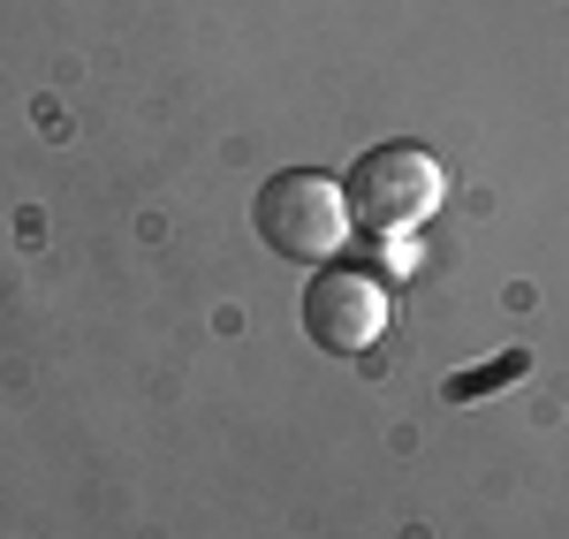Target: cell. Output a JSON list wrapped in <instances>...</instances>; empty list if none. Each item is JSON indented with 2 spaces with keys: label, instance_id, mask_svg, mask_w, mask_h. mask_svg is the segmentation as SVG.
<instances>
[{
  "label": "cell",
  "instance_id": "277c9868",
  "mask_svg": "<svg viewBox=\"0 0 569 539\" xmlns=\"http://www.w3.org/2000/svg\"><path fill=\"white\" fill-rule=\"evenodd\" d=\"M525 350H509V358H493L486 365V372H456V380H448V388H440V396H448V403H479L486 388H501V380H517V372H525Z\"/></svg>",
  "mask_w": 569,
  "mask_h": 539
},
{
  "label": "cell",
  "instance_id": "3957f363",
  "mask_svg": "<svg viewBox=\"0 0 569 539\" xmlns=\"http://www.w3.org/2000/svg\"><path fill=\"white\" fill-rule=\"evenodd\" d=\"M305 335L327 358H365L380 335H388V289L365 267H327L305 281Z\"/></svg>",
  "mask_w": 569,
  "mask_h": 539
},
{
  "label": "cell",
  "instance_id": "7a4b0ae2",
  "mask_svg": "<svg viewBox=\"0 0 569 539\" xmlns=\"http://www.w3.org/2000/svg\"><path fill=\"white\" fill-rule=\"evenodd\" d=\"M342 198H350V221L357 228H372V236H410V228H426L440 213L448 176H440V160L426 152V144L395 137V144H372V152H357V160H350Z\"/></svg>",
  "mask_w": 569,
  "mask_h": 539
},
{
  "label": "cell",
  "instance_id": "6da1fadb",
  "mask_svg": "<svg viewBox=\"0 0 569 539\" xmlns=\"http://www.w3.org/2000/svg\"><path fill=\"white\" fill-rule=\"evenodd\" d=\"M251 221H259V243L273 259H289V267H327V259L350 243V198H342V182L319 176V168H281V176L259 182Z\"/></svg>",
  "mask_w": 569,
  "mask_h": 539
}]
</instances>
